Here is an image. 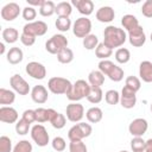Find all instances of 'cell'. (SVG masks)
<instances>
[{
  "instance_id": "cell-1",
  "label": "cell",
  "mask_w": 152,
  "mask_h": 152,
  "mask_svg": "<svg viewBox=\"0 0 152 152\" xmlns=\"http://www.w3.org/2000/svg\"><path fill=\"white\" fill-rule=\"evenodd\" d=\"M127 40V33L124 28L114 25H108L103 31V43L109 49L121 48Z\"/></svg>"
},
{
  "instance_id": "cell-2",
  "label": "cell",
  "mask_w": 152,
  "mask_h": 152,
  "mask_svg": "<svg viewBox=\"0 0 152 152\" xmlns=\"http://www.w3.org/2000/svg\"><path fill=\"white\" fill-rule=\"evenodd\" d=\"M71 88H72V83L64 77L55 76L48 81V89L55 95H62V94L68 95L71 91Z\"/></svg>"
},
{
  "instance_id": "cell-3",
  "label": "cell",
  "mask_w": 152,
  "mask_h": 152,
  "mask_svg": "<svg viewBox=\"0 0 152 152\" xmlns=\"http://www.w3.org/2000/svg\"><path fill=\"white\" fill-rule=\"evenodd\" d=\"M90 90V84L84 80H77L71 88V91L66 95L68 100L71 102H78L82 99L87 97Z\"/></svg>"
},
{
  "instance_id": "cell-4",
  "label": "cell",
  "mask_w": 152,
  "mask_h": 152,
  "mask_svg": "<svg viewBox=\"0 0 152 152\" xmlns=\"http://www.w3.org/2000/svg\"><path fill=\"white\" fill-rule=\"evenodd\" d=\"M93 132V128L89 124L86 122H77L75 124L69 131H68V138L70 141L75 140H83L84 138H88Z\"/></svg>"
},
{
  "instance_id": "cell-5",
  "label": "cell",
  "mask_w": 152,
  "mask_h": 152,
  "mask_svg": "<svg viewBox=\"0 0 152 152\" xmlns=\"http://www.w3.org/2000/svg\"><path fill=\"white\" fill-rule=\"evenodd\" d=\"M68 44H69V42H68L66 37L62 33H57V34H53L49 40H46L45 50L51 55H57L63 49L68 48Z\"/></svg>"
},
{
  "instance_id": "cell-6",
  "label": "cell",
  "mask_w": 152,
  "mask_h": 152,
  "mask_svg": "<svg viewBox=\"0 0 152 152\" xmlns=\"http://www.w3.org/2000/svg\"><path fill=\"white\" fill-rule=\"evenodd\" d=\"M30 134H31V138L32 140L36 142V145L40 146V147H44L46 146L49 142H50V137H49V133L46 131V128L40 125V124H36L31 127V131H30Z\"/></svg>"
},
{
  "instance_id": "cell-7",
  "label": "cell",
  "mask_w": 152,
  "mask_h": 152,
  "mask_svg": "<svg viewBox=\"0 0 152 152\" xmlns=\"http://www.w3.org/2000/svg\"><path fill=\"white\" fill-rule=\"evenodd\" d=\"M91 31V21L87 17H81L75 20L72 24V33L77 38H86L90 34Z\"/></svg>"
},
{
  "instance_id": "cell-8",
  "label": "cell",
  "mask_w": 152,
  "mask_h": 152,
  "mask_svg": "<svg viewBox=\"0 0 152 152\" xmlns=\"http://www.w3.org/2000/svg\"><path fill=\"white\" fill-rule=\"evenodd\" d=\"M23 32L31 34L33 37L44 36L48 32V24L43 20H34L32 23H27L23 27Z\"/></svg>"
},
{
  "instance_id": "cell-9",
  "label": "cell",
  "mask_w": 152,
  "mask_h": 152,
  "mask_svg": "<svg viewBox=\"0 0 152 152\" xmlns=\"http://www.w3.org/2000/svg\"><path fill=\"white\" fill-rule=\"evenodd\" d=\"M66 119L71 122H81L84 116V107L78 102H71L66 106L65 109Z\"/></svg>"
},
{
  "instance_id": "cell-10",
  "label": "cell",
  "mask_w": 152,
  "mask_h": 152,
  "mask_svg": "<svg viewBox=\"0 0 152 152\" xmlns=\"http://www.w3.org/2000/svg\"><path fill=\"white\" fill-rule=\"evenodd\" d=\"M10 86L13 89V91L14 93H18L19 95H27L28 93H31V89H30L28 83L19 74H14L13 76H11V78H10Z\"/></svg>"
},
{
  "instance_id": "cell-11",
  "label": "cell",
  "mask_w": 152,
  "mask_h": 152,
  "mask_svg": "<svg viewBox=\"0 0 152 152\" xmlns=\"http://www.w3.org/2000/svg\"><path fill=\"white\" fill-rule=\"evenodd\" d=\"M25 71L26 74L34 78V80H44L45 76H46V69L45 66L39 63V62H36V61H32V62H28L25 66Z\"/></svg>"
},
{
  "instance_id": "cell-12",
  "label": "cell",
  "mask_w": 152,
  "mask_h": 152,
  "mask_svg": "<svg viewBox=\"0 0 152 152\" xmlns=\"http://www.w3.org/2000/svg\"><path fill=\"white\" fill-rule=\"evenodd\" d=\"M21 12L23 11L20 10V6L17 2H8L1 8L0 15L6 21H13L14 19H17L20 15Z\"/></svg>"
},
{
  "instance_id": "cell-13",
  "label": "cell",
  "mask_w": 152,
  "mask_h": 152,
  "mask_svg": "<svg viewBox=\"0 0 152 152\" xmlns=\"http://www.w3.org/2000/svg\"><path fill=\"white\" fill-rule=\"evenodd\" d=\"M127 38H128V42H129V44H131L132 46H134V48H140V46H142V45L145 44V42H146V34H145V32H144L142 26L139 25V26H137L135 28L131 30V31L128 32Z\"/></svg>"
},
{
  "instance_id": "cell-14",
  "label": "cell",
  "mask_w": 152,
  "mask_h": 152,
  "mask_svg": "<svg viewBox=\"0 0 152 152\" xmlns=\"http://www.w3.org/2000/svg\"><path fill=\"white\" fill-rule=\"evenodd\" d=\"M148 128V124L145 119L142 118H137L134 119L129 126H128V132L133 135V137H142Z\"/></svg>"
},
{
  "instance_id": "cell-15",
  "label": "cell",
  "mask_w": 152,
  "mask_h": 152,
  "mask_svg": "<svg viewBox=\"0 0 152 152\" xmlns=\"http://www.w3.org/2000/svg\"><path fill=\"white\" fill-rule=\"evenodd\" d=\"M137 93H134L133 90H131L127 87H124L120 94V104L126 108V109H131L135 106L137 103Z\"/></svg>"
},
{
  "instance_id": "cell-16",
  "label": "cell",
  "mask_w": 152,
  "mask_h": 152,
  "mask_svg": "<svg viewBox=\"0 0 152 152\" xmlns=\"http://www.w3.org/2000/svg\"><path fill=\"white\" fill-rule=\"evenodd\" d=\"M18 112L15 108L11 106H1L0 107V121L5 124H15L18 121Z\"/></svg>"
},
{
  "instance_id": "cell-17",
  "label": "cell",
  "mask_w": 152,
  "mask_h": 152,
  "mask_svg": "<svg viewBox=\"0 0 152 152\" xmlns=\"http://www.w3.org/2000/svg\"><path fill=\"white\" fill-rule=\"evenodd\" d=\"M48 97H49V93L44 86L37 84L31 89V99L33 102L38 104H43L48 101Z\"/></svg>"
},
{
  "instance_id": "cell-18",
  "label": "cell",
  "mask_w": 152,
  "mask_h": 152,
  "mask_svg": "<svg viewBox=\"0 0 152 152\" xmlns=\"http://www.w3.org/2000/svg\"><path fill=\"white\" fill-rule=\"evenodd\" d=\"M71 5L75 6L76 10L84 17H88L94 12V2L91 0H72Z\"/></svg>"
},
{
  "instance_id": "cell-19",
  "label": "cell",
  "mask_w": 152,
  "mask_h": 152,
  "mask_svg": "<svg viewBox=\"0 0 152 152\" xmlns=\"http://www.w3.org/2000/svg\"><path fill=\"white\" fill-rule=\"evenodd\" d=\"M95 17L100 23H110L115 18V12L110 6H102L96 11Z\"/></svg>"
},
{
  "instance_id": "cell-20",
  "label": "cell",
  "mask_w": 152,
  "mask_h": 152,
  "mask_svg": "<svg viewBox=\"0 0 152 152\" xmlns=\"http://www.w3.org/2000/svg\"><path fill=\"white\" fill-rule=\"evenodd\" d=\"M139 76L140 80H142L146 83L152 82V62L142 61L139 64Z\"/></svg>"
},
{
  "instance_id": "cell-21",
  "label": "cell",
  "mask_w": 152,
  "mask_h": 152,
  "mask_svg": "<svg viewBox=\"0 0 152 152\" xmlns=\"http://www.w3.org/2000/svg\"><path fill=\"white\" fill-rule=\"evenodd\" d=\"M23 58H24V52H23V50H21L20 48H18V46L11 48V49L7 51V53H6V59H7V62H8L10 64H13V65L19 64V63L23 61Z\"/></svg>"
},
{
  "instance_id": "cell-22",
  "label": "cell",
  "mask_w": 152,
  "mask_h": 152,
  "mask_svg": "<svg viewBox=\"0 0 152 152\" xmlns=\"http://www.w3.org/2000/svg\"><path fill=\"white\" fill-rule=\"evenodd\" d=\"M1 37H2L4 42L7 43V44H13L18 39H20L19 32L14 27H6V28H4L2 33H1Z\"/></svg>"
},
{
  "instance_id": "cell-23",
  "label": "cell",
  "mask_w": 152,
  "mask_h": 152,
  "mask_svg": "<svg viewBox=\"0 0 152 152\" xmlns=\"http://www.w3.org/2000/svg\"><path fill=\"white\" fill-rule=\"evenodd\" d=\"M102 116H103V113H102V109L100 107H90L87 112H86V118L87 120L90 122V124H97L102 120Z\"/></svg>"
},
{
  "instance_id": "cell-24",
  "label": "cell",
  "mask_w": 152,
  "mask_h": 152,
  "mask_svg": "<svg viewBox=\"0 0 152 152\" xmlns=\"http://www.w3.org/2000/svg\"><path fill=\"white\" fill-rule=\"evenodd\" d=\"M88 83L90 87H100L104 83V75L100 70H93L88 75Z\"/></svg>"
},
{
  "instance_id": "cell-25",
  "label": "cell",
  "mask_w": 152,
  "mask_h": 152,
  "mask_svg": "<svg viewBox=\"0 0 152 152\" xmlns=\"http://www.w3.org/2000/svg\"><path fill=\"white\" fill-rule=\"evenodd\" d=\"M14 101H15V93L13 90L0 88V104L8 106V104H12Z\"/></svg>"
},
{
  "instance_id": "cell-26",
  "label": "cell",
  "mask_w": 152,
  "mask_h": 152,
  "mask_svg": "<svg viewBox=\"0 0 152 152\" xmlns=\"http://www.w3.org/2000/svg\"><path fill=\"white\" fill-rule=\"evenodd\" d=\"M121 25H122V27L127 32H129L131 30H133L137 26H139V21H138L135 15H133V14H125L121 18Z\"/></svg>"
},
{
  "instance_id": "cell-27",
  "label": "cell",
  "mask_w": 152,
  "mask_h": 152,
  "mask_svg": "<svg viewBox=\"0 0 152 152\" xmlns=\"http://www.w3.org/2000/svg\"><path fill=\"white\" fill-rule=\"evenodd\" d=\"M103 99V91L100 87H90V90H89V94L87 96V100L93 103V104H97L102 101Z\"/></svg>"
},
{
  "instance_id": "cell-28",
  "label": "cell",
  "mask_w": 152,
  "mask_h": 152,
  "mask_svg": "<svg viewBox=\"0 0 152 152\" xmlns=\"http://www.w3.org/2000/svg\"><path fill=\"white\" fill-rule=\"evenodd\" d=\"M114 57H115V61L119 63V64H126L129 62L131 59V52L128 49L126 48H119L115 53H114Z\"/></svg>"
},
{
  "instance_id": "cell-29",
  "label": "cell",
  "mask_w": 152,
  "mask_h": 152,
  "mask_svg": "<svg viewBox=\"0 0 152 152\" xmlns=\"http://www.w3.org/2000/svg\"><path fill=\"white\" fill-rule=\"evenodd\" d=\"M53 13H56V5L53 1L45 0L44 4L39 7V14L42 17H51Z\"/></svg>"
},
{
  "instance_id": "cell-30",
  "label": "cell",
  "mask_w": 152,
  "mask_h": 152,
  "mask_svg": "<svg viewBox=\"0 0 152 152\" xmlns=\"http://www.w3.org/2000/svg\"><path fill=\"white\" fill-rule=\"evenodd\" d=\"M56 13L58 14V17H70V14L72 13V5L66 1L58 2L56 5Z\"/></svg>"
},
{
  "instance_id": "cell-31",
  "label": "cell",
  "mask_w": 152,
  "mask_h": 152,
  "mask_svg": "<svg viewBox=\"0 0 152 152\" xmlns=\"http://www.w3.org/2000/svg\"><path fill=\"white\" fill-rule=\"evenodd\" d=\"M57 61L62 64H69L74 61V51L69 48L63 49L57 53Z\"/></svg>"
},
{
  "instance_id": "cell-32",
  "label": "cell",
  "mask_w": 152,
  "mask_h": 152,
  "mask_svg": "<svg viewBox=\"0 0 152 152\" xmlns=\"http://www.w3.org/2000/svg\"><path fill=\"white\" fill-rule=\"evenodd\" d=\"M113 53V50L109 49L107 45H104V43H99L97 48L95 49V55L97 58H100L101 61L103 59H108V57H110Z\"/></svg>"
},
{
  "instance_id": "cell-33",
  "label": "cell",
  "mask_w": 152,
  "mask_h": 152,
  "mask_svg": "<svg viewBox=\"0 0 152 152\" xmlns=\"http://www.w3.org/2000/svg\"><path fill=\"white\" fill-rule=\"evenodd\" d=\"M56 28L61 32H68L71 28V19L69 17H58L56 19Z\"/></svg>"
},
{
  "instance_id": "cell-34",
  "label": "cell",
  "mask_w": 152,
  "mask_h": 152,
  "mask_svg": "<svg viewBox=\"0 0 152 152\" xmlns=\"http://www.w3.org/2000/svg\"><path fill=\"white\" fill-rule=\"evenodd\" d=\"M107 76H108V78H109L110 81H113V82H120V81L124 78V70H122L121 66L114 64V66L109 70V72L107 74Z\"/></svg>"
},
{
  "instance_id": "cell-35",
  "label": "cell",
  "mask_w": 152,
  "mask_h": 152,
  "mask_svg": "<svg viewBox=\"0 0 152 152\" xmlns=\"http://www.w3.org/2000/svg\"><path fill=\"white\" fill-rule=\"evenodd\" d=\"M104 100L110 106H115L118 103H120V94L118 90H114V89H109L106 91L104 94Z\"/></svg>"
},
{
  "instance_id": "cell-36",
  "label": "cell",
  "mask_w": 152,
  "mask_h": 152,
  "mask_svg": "<svg viewBox=\"0 0 152 152\" xmlns=\"http://www.w3.org/2000/svg\"><path fill=\"white\" fill-rule=\"evenodd\" d=\"M82 44H83L84 49H87V50H95L97 48V45H99V38H97V36L90 33L89 36L83 38Z\"/></svg>"
},
{
  "instance_id": "cell-37",
  "label": "cell",
  "mask_w": 152,
  "mask_h": 152,
  "mask_svg": "<svg viewBox=\"0 0 152 152\" xmlns=\"http://www.w3.org/2000/svg\"><path fill=\"white\" fill-rule=\"evenodd\" d=\"M146 146V141L142 139V137H133L131 140V148L133 152H144Z\"/></svg>"
},
{
  "instance_id": "cell-38",
  "label": "cell",
  "mask_w": 152,
  "mask_h": 152,
  "mask_svg": "<svg viewBox=\"0 0 152 152\" xmlns=\"http://www.w3.org/2000/svg\"><path fill=\"white\" fill-rule=\"evenodd\" d=\"M125 87H127L131 90H133L134 93H137L141 88L140 78H138L137 76H128L126 78V81H125Z\"/></svg>"
},
{
  "instance_id": "cell-39",
  "label": "cell",
  "mask_w": 152,
  "mask_h": 152,
  "mask_svg": "<svg viewBox=\"0 0 152 152\" xmlns=\"http://www.w3.org/2000/svg\"><path fill=\"white\" fill-rule=\"evenodd\" d=\"M28 131H31L30 124L27 121H25L23 118L15 122V132L18 135H26L28 133Z\"/></svg>"
},
{
  "instance_id": "cell-40",
  "label": "cell",
  "mask_w": 152,
  "mask_h": 152,
  "mask_svg": "<svg viewBox=\"0 0 152 152\" xmlns=\"http://www.w3.org/2000/svg\"><path fill=\"white\" fill-rule=\"evenodd\" d=\"M32 150H33L32 144L25 139L19 140L13 147V152H32Z\"/></svg>"
},
{
  "instance_id": "cell-41",
  "label": "cell",
  "mask_w": 152,
  "mask_h": 152,
  "mask_svg": "<svg viewBox=\"0 0 152 152\" xmlns=\"http://www.w3.org/2000/svg\"><path fill=\"white\" fill-rule=\"evenodd\" d=\"M65 124H66V116L64 114H62V113H58V112L53 116V119L51 120V125L56 129H62L65 126Z\"/></svg>"
},
{
  "instance_id": "cell-42",
  "label": "cell",
  "mask_w": 152,
  "mask_h": 152,
  "mask_svg": "<svg viewBox=\"0 0 152 152\" xmlns=\"http://www.w3.org/2000/svg\"><path fill=\"white\" fill-rule=\"evenodd\" d=\"M21 15H23V18H24L26 21L32 23V21H34L36 17H37V11H36V8L32 7V6H26L25 8H23Z\"/></svg>"
},
{
  "instance_id": "cell-43",
  "label": "cell",
  "mask_w": 152,
  "mask_h": 152,
  "mask_svg": "<svg viewBox=\"0 0 152 152\" xmlns=\"http://www.w3.org/2000/svg\"><path fill=\"white\" fill-rule=\"evenodd\" d=\"M87 146L83 140H75L70 141L69 144V152H87Z\"/></svg>"
},
{
  "instance_id": "cell-44",
  "label": "cell",
  "mask_w": 152,
  "mask_h": 152,
  "mask_svg": "<svg viewBox=\"0 0 152 152\" xmlns=\"http://www.w3.org/2000/svg\"><path fill=\"white\" fill-rule=\"evenodd\" d=\"M36 110V122L43 124L49 121V108H37Z\"/></svg>"
},
{
  "instance_id": "cell-45",
  "label": "cell",
  "mask_w": 152,
  "mask_h": 152,
  "mask_svg": "<svg viewBox=\"0 0 152 152\" xmlns=\"http://www.w3.org/2000/svg\"><path fill=\"white\" fill-rule=\"evenodd\" d=\"M51 146H52V148L55 151L63 152L65 150V147H66V142H65L64 138H62V137H55L52 139V141H51Z\"/></svg>"
},
{
  "instance_id": "cell-46",
  "label": "cell",
  "mask_w": 152,
  "mask_h": 152,
  "mask_svg": "<svg viewBox=\"0 0 152 152\" xmlns=\"http://www.w3.org/2000/svg\"><path fill=\"white\" fill-rule=\"evenodd\" d=\"M0 152H13L12 140L7 135L0 137Z\"/></svg>"
},
{
  "instance_id": "cell-47",
  "label": "cell",
  "mask_w": 152,
  "mask_h": 152,
  "mask_svg": "<svg viewBox=\"0 0 152 152\" xmlns=\"http://www.w3.org/2000/svg\"><path fill=\"white\" fill-rule=\"evenodd\" d=\"M141 13L146 18H152V0H146L141 6Z\"/></svg>"
},
{
  "instance_id": "cell-48",
  "label": "cell",
  "mask_w": 152,
  "mask_h": 152,
  "mask_svg": "<svg viewBox=\"0 0 152 152\" xmlns=\"http://www.w3.org/2000/svg\"><path fill=\"white\" fill-rule=\"evenodd\" d=\"M20 42H21V44L25 45V46H32V45L36 43V37L23 32L21 36H20Z\"/></svg>"
},
{
  "instance_id": "cell-49",
  "label": "cell",
  "mask_w": 152,
  "mask_h": 152,
  "mask_svg": "<svg viewBox=\"0 0 152 152\" xmlns=\"http://www.w3.org/2000/svg\"><path fill=\"white\" fill-rule=\"evenodd\" d=\"M23 119L27 121L30 125L36 122V110L34 109H26L23 113Z\"/></svg>"
},
{
  "instance_id": "cell-50",
  "label": "cell",
  "mask_w": 152,
  "mask_h": 152,
  "mask_svg": "<svg viewBox=\"0 0 152 152\" xmlns=\"http://www.w3.org/2000/svg\"><path fill=\"white\" fill-rule=\"evenodd\" d=\"M44 1L45 0H27V4H28V6H32V7H36V6L40 7L44 4Z\"/></svg>"
},
{
  "instance_id": "cell-51",
  "label": "cell",
  "mask_w": 152,
  "mask_h": 152,
  "mask_svg": "<svg viewBox=\"0 0 152 152\" xmlns=\"http://www.w3.org/2000/svg\"><path fill=\"white\" fill-rule=\"evenodd\" d=\"M144 152H152V139L146 140V146H145Z\"/></svg>"
},
{
  "instance_id": "cell-52",
  "label": "cell",
  "mask_w": 152,
  "mask_h": 152,
  "mask_svg": "<svg viewBox=\"0 0 152 152\" xmlns=\"http://www.w3.org/2000/svg\"><path fill=\"white\" fill-rule=\"evenodd\" d=\"M0 55H5V44L0 43Z\"/></svg>"
},
{
  "instance_id": "cell-53",
  "label": "cell",
  "mask_w": 152,
  "mask_h": 152,
  "mask_svg": "<svg viewBox=\"0 0 152 152\" xmlns=\"http://www.w3.org/2000/svg\"><path fill=\"white\" fill-rule=\"evenodd\" d=\"M150 39H151V42H152V32H151V36H150Z\"/></svg>"
},
{
  "instance_id": "cell-54",
  "label": "cell",
  "mask_w": 152,
  "mask_h": 152,
  "mask_svg": "<svg viewBox=\"0 0 152 152\" xmlns=\"http://www.w3.org/2000/svg\"><path fill=\"white\" fill-rule=\"evenodd\" d=\"M119 152H128V151H126V150H122V151H119Z\"/></svg>"
},
{
  "instance_id": "cell-55",
  "label": "cell",
  "mask_w": 152,
  "mask_h": 152,
  "mask_svg": "<svg viewBox=\"0 0 152 152\" xmlns=\"http://www.w3.org/2000/svg\"><path fill=\"white\" fill-rule=\"evenodd\" d=\"M151 112H152V103H151Z\"/></svg>"
}]
</instances>
